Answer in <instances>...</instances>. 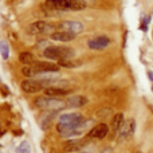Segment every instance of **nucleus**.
Here are the masks:
<instances>
[{
  "mask_svg": "<svg viewBox=\"0 0 153 153\" xmlns=\"http://www.w3.org/2000/svg\"><path fill=\"white\" fill-rule=\"evenodd\" d=\"M22 89L24 90L26 93H38L40 90L45 89V82L40 81H35V79H26V81L22 82Z\"/></svg>",
  "mask_w": 153,
  "mask_h": 153,
  "instance_id": "39448f33",
  "label": "nucleus"
},
{
  "mask_svg": "<svg viewBox=\"0 0 153 153\" xmlns=\"http://www.w3.org/2000/svg\"><path fill=\"white\" fill-rule=\"evenodd\" d=\"M85 122V118L79 113H67L62 114L59 122L56 125V129L62 136H71L81 132L82 124Z\"/></svg>",
  "mask_w": 153,
  "mask_h": 153,
  "instance_id": "f257e3e1",
  "label": "nucleus"
},
{
  "mask_svg": "<svg viewBox=\"0 0 153 153\" xmlns=\"http://www.w3.org/2000/svg\"><path fill=\"white\" fill-rule=\"evenodd\" d=\"M122 124H124V116H122V113H117L116 116L113 117V120H111V125H110L111 130H113L114 133L120 132Z\"/></svg>",
  "mask_w": 153,
  "mask_h": 153,
  "instance_id": "dca6fc26",
  "label": "nucleus"
},
{
  "mask_svg": "<svg viewBox=\"0 0 153 153\" xmlns=\"http://www.w3.org/2000/svg\"><path fill=\"white\" fill-rule=\"evenodd\" d=\"M32 66L35 67L38 73H50V71H58L59 70V65L51 63V62H35Z\"/></svg>",
  "mask_w": 153,
  "mask_h": 153,
  "instance_id": "9b49d317",
  "label": "nucleus"
},
{
  "mask_svg": "<svg viewBox=\"0 0 153 153\" xmlns=\"http://www.w3.org/2000/svg\"><path fill=\"white\" fill-rule=\"evenodd\" d=\"M81 153H89V152H81Z\"/></svg>",
  "mask_w": 153,
  "mask_h": 153,
  "instance_id": "5701e85b",
  "label": "nucleus"
},
{
  "mask_svg": "<svg viewBox=\"0 0 153 153\" xmlns=\"http://www.w3.org/2000/svg\"><path fill=\"white\" fill-rule=\"evenodd\" d=\"M22 73H23V75L30 76V78L38 74V71H36V70H35V67H34V66H26L23 70H22Z\"/></svg>",
  "mask_w": 153,
  "mask_h": 153,
  "instance_id": "aec40b11",
  "label": "nucleus"
},
{
  "mask_svg": "<svg viewBox=\"0 0 153 153\" xmlns=\"http://www.w3.org/2000/svg\"><path fill=\"white\" fill-rule=\"evenodd\" d=\"M35 105L40 109L45 110H61V109L66 108V102L58 100L54 97H48V95H43V97L35 98Z\"/></svg>",
  "mask_w": 153,
  "mask_h": 153,
  "instance_id": "7ed1b4c3",
  "label": "nucleus"
},
{
  "mask_svg": "<svg viewBox=\"0 0 153 153\" xmlns=\"http://www.w3.org/2000/svg\"><path fill=\"white\" fill-rule=\"evenodd\" d=\"M109 43H110V39L108 36H97L89 40V47L91 50H102L106 46H109Z\"/></svg>",
  "mask_w": 153,
  "mask_h": 153,
  "instance_id": "f8f14e48",
  "label": "nucleus"
},
{
  "mask_svg": "<svg viewBox=\"0 0 153 153\" xmlns=\"http://www.w3.org/2000/svg\"><path fill=\"white\" fill-rule=\"evenodd\" d=\"M74 38H75L74 34L67 32V31H63V30L56 31V32H53V34H51V39H53V40H58V42H70V40H73Z\"/></svg>",
  "mask_w": 153,
  "mask_h": 153,
  "instance_id": "ddd939ff",
  "label": "nucleus"
},
{
  "mask_svg": "<svg viewBox=\"0 0 153 153\" xmlns=\"http://www.w3.org/2000/svg\"><path fill=\"white\" fill-rule=\"evenodd\" d=\"M87 102V100L82 95H74V97H70L67 100V106H73V108H79V106H83Z\"/></svg>",
  "mask_w": 153,
  "mask_h": 153,
  "instance_id": "2eb2a0df",
  "label": "nucleus"
},
{
  "mask_svg": "<svg viewBox=\"0 0 153 153\" xmlns=\"http://www.w3.org/2000/svg\"><path fill=\"white\" fill-rule=\"evenodd\" d=\"M46 95H48V97H65V95L69 94V91L65 89H59V87H47V89L45 90Z\"/></svg>",
  "mask_w": 153,
  "mask_h": 153,
  "instance_id": "4468645a",
  "label": "nucleus"
},
{
  "mask_svg": "<svg viewBox=\"0 0 153 153\" xmlns=\"http://www.w3.org/2000/svg\"><path fill=\"white\" fill-rule=\"evenodd\" d=\"M46 7L54 11H81L86 4L81 0H46Z\"/></svg>",
  "mask_w": 153,
  "mask_h": 153,
  "instance_id": "f03ea898",
  "label": "nucleus"
},
{
  "mask_svg": "<svg viewBox=\"0 0 153 153\" xmlns=\"http://www.w3.org/2000/svg\"><path fill=\"white\" fill-rule=\"evenodd\" d=\"M51 24L46 23L43 20H39V22H35V23L30 24L28 26V34L31 35H40V34H46V32L50 31L51 28Z\"/></svg>",
  "mask_w": 153,
  "mask_h": 153,
  "instance_id": "0eeeda50",
  "label": "nucleus"
},
{
  "mask_svg": "<svg viewBox=\"0 0 153 153\" xmlns=\"http://www.w3.org/2000/svg\"><path fill=\"white\" fill-rule=\"evenodd\" d=\"M87 145V140H83V138H74V140H69L63 144V149L65 152H78L81 151L83 146Z\"/></svg>",
  "mask_w": 153,
  "mask_h": 153,
  "instance_id": "6e6552de",
  "label": "nucleus"
},
{
  "mask_svg": "<svg viewBox=\"0 0 153 153\" xmlns=\"http://www.w3.org/2000/svg\"><path fill=\"white\" fill-rule=\"evenodd\" d=\"M0 54L3 55V58H8V54H10V47L5 42H0Z\"/></svg>",
  "mask_w": 153,
  "mask_h": 153,
  "instance_id": "412c9836",
  "label": "nucleus"
},
{
  "mask_svg": "<svg viewBox=\"0 0 153 153\" xmlns=\"http://www.w3.org/2000/svg\"><path fill=\"white\" fill-rule=\"evenodd\" d=\"M109 133V126L106 124H98L93 128L89 132V137L90 138H97V140H101V138H105Z\"/></svg>",
  "mask_w": 153,
  "mask_h": 153,
  "instance_id": "1a4fd4ad",
  "label": "nucleus"
},
{
  "mask_svg": "<svg viewBox=\"0 0 153 153\" xmlns=\"http://www.w3.org/2000/svg\"><path fill=\"white\" fill-rule=\"evenodd\" d=\"M58 65L61 67H69V69H71V67L81 66V62H79L78 59H61V61L58 62Z\"/></svg>",
  "mask_w": 153,
  "mask_h": 153,
  "instance_id": "a211bd4d",
  "label": "nucleus"
},
{
  "mask_svg": "<svg viewBox=\"0 0 153 153\" xmlns=\"http://www.w3.org/2000/svg\"><path fill=\"white\" fill-rule=\"evenodd\" d=\"M19 61L23 65H27V66H32V65L36 62L35 61V56L32 55L31 53H22L20 55H19Z\"/></svg>",
  "mask_w": 153,
  "mask_h": 153,
  "instance_id": "f3484780",
  "label": "nucleus"
},
{
  "mask_svg": "<svg viewBox=\"0 0 153 153\" xmlns=\"http://www.w3.org/2000/svg\"><path fill=\"white\" fill-rule=\"evenodd\" d=\"M59 27L63 28V31L71 32V34H81L83 31V24L79 23V22H62L59 23Z\"/></svg>",
  "mask_w": 153,
  "mask_h": 153,
  "instance_id": "9d476101",
  "label": "nucleus"
},
{
  "mask_svg": "<svg viewBox=\"0 0 153 153\" xmlns=\"http://www.w3.org/2000/svg\"><path fill=\"white\" fill-rule=\"evenodd\" d=\"M101 153H114V151H113L111 148H106V149H103V151L101 152Z\"/></svg>",
  "mask_w": 153,
  "mask_h": 153,
  "instance_id": "4be33fe9",
  "label": "nucleus"
},
{
  "mask_svg": "<svg viewBox=\"0 0 153 153\" xmlns=\"http://www.w3.org/2000/svg\"><path fill=\"white\" fill-rule=\"evenodd\" d=\"M133 132H134V120H126V121L122 124L121 129H120V132H118V140L120 141L128 140V138L133 134Z\"/></svg>",
  "mask_w": 153,
  "mask_h": 153,
  "instance_id": "423d86ee",
  "label": "nucleus"
},
{
  "mask_svg": "<svg viewBox=\"0 0 153 153\" xmlns=\"http://www.w3.org/2000/svg\"><path fill=\"white\" fill-rule=\"evenodd\" d=\"M43 55L48 59H69L74 56V50L70 47H62V46H54L47 47L43 53Z\"/></svg>",
  "mask_w": 153,
  "mask_h": 153,
  "instance_id": "20e7f679",
  "label": "nucleus"
},
{
  "mask_svg": "<svg viewBox=\"0 0 153 153\" xmlns=\"http://www.w3.org/2000/svg\"><path fill=\"white\" fill-rule=\"evenodd\" d=\"M30 152H31V145H30L28 141H23L16 148V153H30Z\"/></svg>",
  "mask_w": 153,
  "mask_h": 153,
  "instance_id": "6ab92c4d",
  "label": "nucleus"
}]
</instances>
